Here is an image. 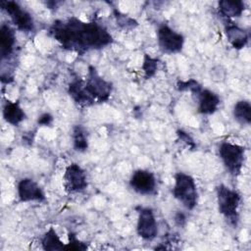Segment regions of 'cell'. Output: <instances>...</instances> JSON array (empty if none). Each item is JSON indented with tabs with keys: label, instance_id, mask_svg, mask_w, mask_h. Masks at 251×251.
Listing matches in <instances>:
<instances>
[{
	"label": "cell",
	"instance_id": "1",
	"mask_svg": "<svg viewBox=\"0 0 251 251\" xmlns=\"http://www.w3.org/2000/svg\"><path fill=\"white\" fill-rule=\"evenodd\" d=\"M49 32L63 48L77 53L100 49L113 41L112 35L103 25L93 22L86 23L75 17L54 22Z\"/></svg>",
	"mask_w": 251,
	"mask_h": 251
},
{
	"label": "cell",
	"instance_id": "2",
	"mask_svg": "<svg viewBox=\"0 0 251 251\" xmlns=\"http://www.w3.org/2000/svg\"><path fill=\"white\" fill-rule=\"evenodd\" d=\"M173 196L187 210H193L198 203V191L194 178L179 172L175 176Z\"/></svg>",
	"mask_w": 251,
	"mask_h": 251
},
{
	"label": "cell",
	"instance_id": "3",
	"mask_svg": "<svg viewBox=\"0 0 251 251\" xmlns=\"http://www.w3.org/2000/svg\"><path fill=\"white\" fill-rule=\"evenodd\" d=\"M219 212L230 223L236 225L238 208L241 202L240 194L225 184H220L216 189Z\"/></svg>",
	"mask_w": 251,
	"mask_h": 251
},
{
	"label": "cell",
	"instance_id": "4",
	"mask_svg": "<svg viewBox=\"0 0 251 251\" xmlns=\"http://www.w3.org/2000/svg\"><path fill=\"white\" fill-rule=\"evenodd\" d=\"M219 156L230 175L237 176L241 173L245 157V148L243 146L224 141L219 145Z\"/></svg>",
	"mask_w": 251,
	"mask_h": 251
},
{
	"label": "cell",
	"instance_id": "5",
	"mask_svg": "<svg viewBox=\"0 0 251 251\" xmlns=\"http://www.w3.org/2000/svg\"><path fill=\"white\" fill-rule=\"evenodd\" d=\"M83 81L85 90L93 103H102L110 98L113 89L112 83L103 78L94 67L88 68L87 77Z\"/></svg>",
	"mask_w": 251,
	"mask_h": 251
},
{
	"label": "cell",
	"instance_id": "6",
	"mask_svg": "<svg viewBox=\"0 0 251 251\" xmlns=\"http://www.w3.org/2000/svg\"><path fill=\"white\" fill-rule=\"evenodd\" d=\"M2 9L9 15L13 25L21 31L31 32L34 29V22L31 15L15 1H2Z\"/></svg>",
	"mask_w": 251,
	"mask_h": 251
},
{
	"label": "cell",
	"instance_id": "7",
	"mask_svg": "<svg viewBox=\"0 0 251 251\" xmlns=\"http://www.w3.org/2000/svg\"><path fill=\"white\" fill-rule=\"evenodd\" d=\"M157 42L163 52L175 54L182 50L184 37L168 25H162L157 29Z\"/></svg>",
	"mask_w": 251,
	"mask_h": 251
},
{
	"label": "cell",
	"instance_id": "8",
	"mask_svg": "<svg viewBox=\"0 0 251 251\" xmlns=\"http://www.w3.org/2000/svg\"><path fill=\"white\" fill-rule=\"evenodd\" d=\"M63 185L65 190L69 193H75L84 190L88 185L84 170L75 163L69 165L63 176Z\"/></svg>",
	"mask_w": 251,
	"mask_h": 251
},
{
	"label": "cell",
	"instance_id": "9",
	"mask_svg": "<svg viewBox=\"0 0 251 251\" xmlns=\"http://www.w3.org/2000/svg\"><path fill=\"white\" fill-rule=\"evenodd\" d=\"M136 232L146 241L153 240L158 234V223L151 208H140L138 211Z\"/></svg>",
	"mask_w": 251,
	"mask_h": 251
},
{
	"label": "cell",
	"instance_id": "10",
	"mask_svg": "<svg viewBox=\"0 0 251 251\" xmlns=\"http://www.w3.org/2000/svg\"><path fill=\"white\" fill-rule=\"evenodd\" d=\"M129 186L140 195H151L156 190V177L153 173L139 169L132 173L129 178Z\"/></svg>",
	"mask_w": 251,
	"mask_h": 251
},
{
	"label": "cell",
	"instance_id": "11",
	"mask_svg": "<svg viewBox=\"0 0 251 251\" xmlns=\"http://www.w3.org/2000/svg\"><path fill=\"white\" fill-rule=\"evenodd\" d=\"M17 193L21 202H41L45 194L39 184L29 177L22 178L17 185Z\"/></svg>",
	"mask_w": 251,
	"mask_h": 251
},
{
	"label": "cell",
	"instance_id": "12",
	"mask_svg": "<svg viewBox=\"0 0 251 251\" xmlns=\"http://www.w3.org/2000/svg\"><path fill=\"white\" fill-rule=\"evenodd\" d=\"M198 112L203 115L214 114L220 106V97L210 89H201L196 95Z\"/></svg>",
	"mask_w": 251,
	"mask_h": 251
},
{
	"label": "cell",
	"instance_id": "13",
	"mask_svg": "<svg viewBox=\"0 0 251 251\" xmlns=\"http://www.w3.org/2000/svg\"><path fill=\"white\" fill-rule=\"evenodd\" d=\"M16 45V33L15 30L6 24H3L0 27V55L1 61L9 59L13 54Z\"/></svg>",
	"mask_w": 251,
	"mask_h": 251
},
{
	"label": "cell",
	"instance_id": "14",
	"mask_svg": "<svg viewBox=\"0 0 251 251\" xmlns=\"http://www.w3.org/2000/svg\"><path fill=\"white\" fill-rule=\"evenodd\" d=\"M225 33L227 41L234 49H242L248 42V33L236 25L228 24L226 25Z\"/></svg>",
	"mask_w": 251,
	"mask_h": 251
},
{
	"label": "cell",
	"instance_id": "15",
	"mask_svg": "<svg viewBox=\"0 0 251 251\" xmlns=\"http://www.w3.org/2000/svg\"><path fill=\"white\" fill-rule=\"evenodd\" d=\"M3 118L8 124L17 126L25 119V113L19 102L7 101L3 106Z\"/></svg>",
	"mask_w": 251,
	"mask_h": 251
},
{
	"label": "cell",
	"instance_id": "16",
	"mask_svg": "<svg viewBox=\"0 0 251 251\" xmlns=\"http://www.w3.org/2000/svg\"><path fill=\"white\" fill-rule=\"evenodd\" d=\"M68 92L70 96L73 98V100L80 106H89L94 104L85 90L83 80H80V79L73 80L69 84Z\"/></svg>",
	"mask_w": 251,
	"mask_h": 251
},
{
	"label": "cell",
	"instance_id": "17",
	"mask_svg": "<svg viewBox=\"0 0 251 251\" xmlns=\"http://www.w3.org/2000/svg\"><path fill=\"white\" fill-rule=\"evenodd\" d=\"M219 13L227 19L240 17L245 9L244 3L240 0H222L218 3Z\"/></svg>",
	"mask_w": 251,
	"mask_h": 251
},
{
	"label": "cell",
	"instance_id": "18",
	"mask_svg": "<svg viewBox=\"0 0 251 251\" xmlns=\"http://www.w3.org/2000/svg\"><path fill=\"white\" fill-rule=\"evenodd\" d=\"M41 246L44 250L47 251H55V250H63L66 247V243H64L58 233L56 232L53 226H50L46 232L43 234L41 238Z\"/></svg>",
	"mask_w": 251,
	"mask_h": 251
},
{
	"label": "cell",
	"instance_id": "19",
	"mask_svg": "<svg viewBox=\"0 0 251 251\" xmlns=\"http://www.w3.org/2000/svg\"><path fill=\"white\" fill-rule=\"evenodd\" d=\"M232 115L234 120L244 126H248L251 123V105L247 100L237 101L232 110Z\"/></svg>",
	"mask_w": 251,
	"mask_h": 251
},
{
	"label": "cell",
	"instance_id": "20",
	"mask_svg": "<svg viewBox=\"0 0 251 251\" xmlns=\"http://www.w3.org/2000/svg\"><path fill=\"white\" fill-rule=\"evenodd\" d=\"M73 144L75 150L78 152H84L88 148L87 132L79 125L75 126L73 128Z\"/></svg>",
	"mask_w": 251,
	"mask_h": 251
},
{
	"label": "cell",
	"instance_id": "21",
	"mask_svg": "<svg viewBox=\"0 0 251 251\" xmlns=\"http://www.w3.org/2000/svg\"><path fill=\"white\" fill-rule=\"evenodd\" d=\"M142 70L146 78L154 76L158 71V60L149 55H145L142 64Z\"/></svg>",
	"mask_w": 251,
	"mask_h": 251
},
{
	"label": "cell",
	"instance_id": "22",
	"mask_svg": "<svg viewBox=\"0 0 251 251\" xmlns=\"http://www.w3.org/2000/svg\"><path fill=\"white\" fill-rule=\"evenodd\" d=\"M176 88L179 91H190L192 95L195 96L202 89V85L195 79H188L178 81L176 84Z\"/></svg>",
	"mask_w": 251,
	"mask_h": 251
},
{
	"label": "cell",
	"instance_id": "23",
	"mask_svg": "<svg viewBox=\"0 0 251 251\" xmlns=\"http://www.w3.org/2000/svg\"><path fill=\"white\" fill-rule=\"evenodd\" d=\"M115 18L117 25H119L124 29H131L137 25V22L134 19L128 17L127 15L122 14L119 11H115Z\"/></svg>",
	"mask_w": 251,
	"mask_h": 251
},
{
	"label": "cell",
	"instance_id": "24",
	"mask_svg": "<svg viewBox=\"0 0 251 251\" xmlns=\"http://www.w3.org/2000/svg\"><path fill=\"white\" fill-rule=\"evenodd\" d=\"M86 248L87 245L84 242L77 239L74 233H69V242L66 243V250H85Z\"/></svg>",
	"mask_w": 251,
	"mask_h": 251
},
{
	"label": "cell",
	"instance_id": "25",
	"mask_svg": "<svg viewBox=\"0 0 251 251\" xmlns=\"http://www.w3.org/2000/svg\"><path fill=\"white\" fill-rule=\"evenodd\" d=\"M176 135H177L178 139H179L181 142H183L186 146H188V147L191 148V149H194V148H195V146H196V145H195V142H194V140L192 139V137H191L187 132H185V131L179 129V130H177Z\"/></svg>",
	"mask_w": 251,
	"mask_h": 251
},
{
	"label": "cell",
	"instance_id": "26",
	"mask_svg": "<svg viewBox=\"0 0 251 251\" xmlns=\"http://www.w3.org/2000/svg\"><path fill=\"white\" fill-rule=\"evenodd\" d=\"M52 121H53V117L49 113H44L38 118L37 123L42 126H49L51 125Z\"/></svg>",
	"mask_w": 251,
	"mask_h": 251
},
{
	"label": "cell",
	"instance_id": "27",
	"mask_svg": "<svg viewBox=\"0 0 251 251\" xmlns=\"http://www.w3.org/2000/svg\"><path fill=\"white\" fill-rule=\"evenodd\" d=\"M175 223L179 226H184V224L186 223V217L185 215L182 213V212H177L176 213L175 215Z\"/></svg>",
	"mask_w": 251,
	"mask_h": 251
}]
</instances>
